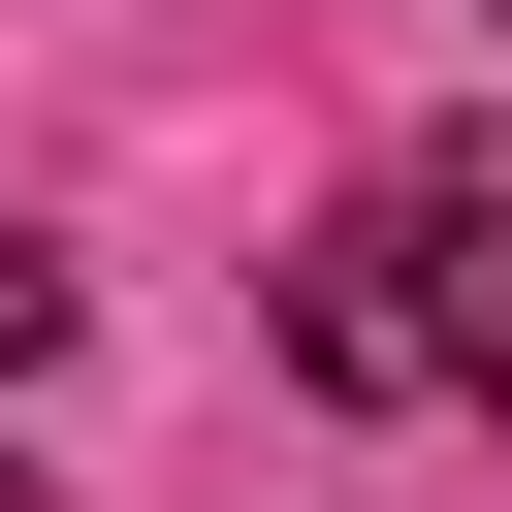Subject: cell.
Here are the masks:
<instances>
[{"mask_svg":"<svg viewBox=\"0 0 512 512\" xmlns=\"http://www.w3.org/2000/svg\"><path fill=\"white\" fill-rule=\"evenodd\" d=\"M0 512H64V480H32V448H0Z\"/></svg>","mask_w":512,"mask_h":512,"instance_id":"cell-3","label":"cell"},{"mask_svg":"<svg viewBox=\"0 0 512 512\" xmlns=\"http://www.w3.org/2000/svg\"><path fill=\"white\" fill-rule=\"evenodd\" d=\"M32 352H64V256H32V224H0V384H32Z\"/></svg>","mask_w":512,"mask_h":512,"instance_id":"cell-2","label":"cell"},{"mask_svg":"<svg viewBox=\"0 0 512 512\" xmlns=\"http://www.w3.org/2000/svg\"><path fill=\"white\" fill-rule=\"evenodd\" d=\"M288 352L352 416H512V160H384L320 256H288Z\"/></svg>","mask_w":512,"mask_h":512,"instance_id":"cell-1","label":"cell"}]
</instances>
